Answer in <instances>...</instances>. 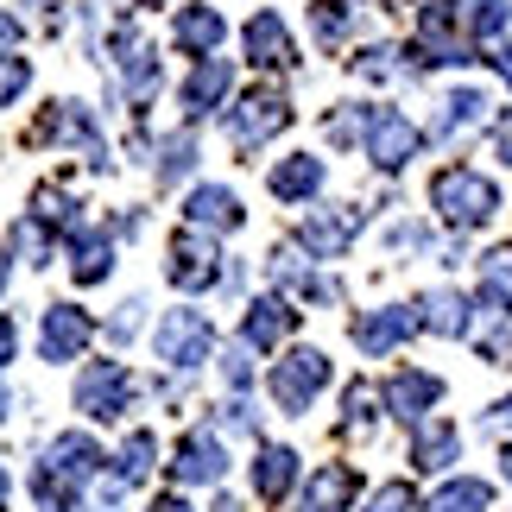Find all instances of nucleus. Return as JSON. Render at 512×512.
<instances>
[{
    "label": "nucleus",
    "instance_id": "obj_5",
    "mask_svg": "<svg viewBox=\"0 0 512 512\" xmlns=\"http://www.w3.org/2000/svg\"><path fill=\"white\" fill-rule=\"evenodd\" d=\"M159 361L177 367V373H190V367H203L209 361V348H215V323L203 317V310H165V323H159Z\"/></svg>",
    "mask_w": 512,
    "mask_h": 512
},
{
    "label": "nucleus",
    "instance_id": "obj_17",
    "mask_svg": "<svg viewBox=\"0 0 512 512\" xmlns=\"http://www.w3.org/2000/svg\"><path fill=\"white\" fill-rule=\"evenodd\" d=\"M184 222L203 234V228H222V234H234L247 222V209H241V196L234 190H222V184H203V190H190V203H184Z\"/></svg>",
    "mask_w": 512,
    "mask_h": 512
},
{
    "label": "nucleus",
    "instance_id": "obj_33",
    "mask_svg": "<svg viewBox=\"0 0 512 512\" xmlns=\"http://www.w3.org/2000/svg\"><path fill=\"white\" fill-rule=\"evenodd\" d=\"M380 392H373L367 380H354L348 386V399H342V411H348V430H354V437H361V430H373V418H380Z\"/></svg>",
    "mask_w": 512,
    "mask_h": 512
},
{
    "label": "nucleus",
    "instance_id": "obj_25",
    "mask_svg": "<svg viewBox=\"0 0 512 512\" xmlns=\"http://www.w3.org/2000/svg\"><path fill=\"white\" fill-rule=\"evenodd\" d=\"M456 456H462V430H456V424H443V418L418 424V437H411V462H418V468L443 475V468L456 462Z\"/></svg>",
    "mask_w": 512,
    "mask_h": 512
},
{
    "label": "nucleus",
    "instance_id": "obj_32",
    "mask_svg": "<svg viewBox=\"0 0 512 512\" xmlns=\"http://www.w3.org/2000/svg\"><path fill=\"white\" fill-rule=\"evenodd\" d=\"M354 7H361V0H317V7H310V26H317L323 45H342V38H348Z\"/></svg>",
    "mask_w": 512,
    "mask_h": 512
},
{
    "label": "nucleus",
    "instance_id": "obj_18",
    "mask_svg": "<svg viewBox=\"0 0 512 512\" xmlns=\"http://www.w3.org/2000/svg\"><path fill=\"white\" fill-rule=\"evenodd\" d=\"M247 57H253L260 70H291V64H298L291 32H285L279 13H253V19H247Z\"/></svg>",
    "mask_w": 512,
    "mask_h": 512
},
{
    "label": "nucleus",
    "instance_id": "obj_40",
    "mask_svg": "<svg viewBox=\"0 0 512 512\" xmlns=\"http://www.w3.org/2000/svg\"><path fill=\"white\" fill-rule=\"evenodd\" d=\"M140 310H146L140 298H127V304H121V310H114V317H108V336L121 342V348L133 342V329H140Z\"/></svg>",
    "mask_w": 512,
    "mask_h": 512
},
{
    "label": "nucleus",
    "instance_id": "obj_1",
    "mask_svg": "<svg viewBox=\"0 0 512 512\" xmlns=\"http://www.w3.org/2000/svg\"><path fill=\"white\" fill-rule=\"evenodd\" d=\"M102 449H95V437H83V430H64L51 449H45V462L32 468V500L45 506V512H76V494L102 475Z\"/></svg>",
    "mask_w": 512,
    "mask_h": 512
},
{
    "label": "nucleus",
    "instance_id": "obj_46",
    "mask_svg": "<svg viewBox=\"0 0 512 512\" xmlns=\"http://www.w3.org/2000/svg\"><path fill=\"white\" fill-rule=\"evenodd\" d=\"M209 512H241V500H228V494H215V506Z\"/></svg>",
    "mask_w": 512,
    "mask_h": 512
},
{
    "label": "nucleus",
    "instance_id": "obj_2",
    "mask_svg": "<svg viewBox=\"0 0 512 512\" xmlns=\"http://www.w3.org/2000/svg\"><path fill=\"white\" fill-rule=\"evenodd\" d=\"M430 209H437L449 228H481V222H494L500 190H494V177H481L475 165H443L430 177Z\"/></svg>",
    "mask_w": 512,
    "mask_h": 512
},
{
    "label": "nucleus",
    "instance_id": "obj_13",
    "mask_svg": "<svg viewBox=\"0 0 512 512\" xmlns=\"http://www.w3.org/2000/svg\"><path fill=\"white\" fill-rule=\"evenodd\" d=\"M222 38H228V19H222V7H177V19H171V45L184 51V57H215L222 51Z\"/></svg>",
    "mask_w": 512,
    "mask_h": 512
},
{
    "label": "nucleus",
    "instance_id": "obj_24",
    "mask_svg": "<svg viewBox=\"0 0 512 512\" xmlns=\"http://www.w3.org/2000/svg\"><path fill=\"white\" fill-rule=\"evenodd\" d=\"M108 260H114V241L102 228H70V279L76 285L108 279Z\"/></svg>",
    "mask_w": 512,
    "mask_h": 512
},
{
    "label": "nucleus",
    "instance_id": "obj_27",
    "mask_svg": "<svg viewBox=\"0 0 512 512\" xmlns=\"http://www.w3.org/2000/svg\"><path fill=\"white\" fill-rule=\"evenodd\" d=\"M152 462H159V443H152V430H127V443L114 449V462H108V475L121 481V487H140L152 475Z\"/></svg>",
    "mask_w": 512,
    "mask_h": 512
},
{
    "label": "nucleus",
    "instance_id": "obj_15",
    "mask_svg": "<svg viewBox=\"0 0 512 512\" xmlns=\"http://www.w3.org/2000/svg\"><path fill=\"white\" fill-rule=\"evenodd\" d=\"M228 89H234V70L222 64V57H203L190 76H184V89H177V102H184V114L196 121V114H215L228 102Z\"/></svg>",
    "mask_w": 512,
    "mask_h": 512
},
{
    "label": "nucleus",
    "instance_id": "obj_30",
    "mask_svg": "<svg viewBox=\"0 0 512 512\" xmlns=\"http://www.w3.org/2000/svg\"><path fill=\"white\" fill-rule=\"evenodd\" d=\"M456 19H462L468 45H487V38H500V26H506V0H456Z\"/></svg>",
    "mask_w": 512,
    "mask_h": 512
},
{
    "label": "nucleus",
    "instance_id": "obj_26",
    "mask_svg": "<svg viewBox=\"0 0 512 512\" xmlns=\"http://www.w3.org/2000/svg\"><path fill=\"white\" fill-rule=\"evenodd\" d=\"M481 310L487 317H512V247L481 253Z\"/></svg>",
    "mask_w": 512,
    "mask_h": 512
},
{
    "label": "nucleus",
    "instance_id": "obj_22",
    "mask_svg": "<svg viewBox=\"0 0 512 512\" xmlns=\"http://www.w3.org/2000/svg\"><path fill=\"white\" fill-rule=\"evenodd\" d=\"M468 317H475L468 298H462V291H449V285L418 298V323L430 329V336H468Z\"/></svg>",
    "mask_w": 512,
    "mask_h": 512
},
{
    "label": "nucleus",
    "instance_id": "obj_31",
    "mask_svg": "<svg viewBox=\"0 0 512 512\" xmlns=\"http://www.w3.org/2000/svg\"><path fill=\"white\" fill-rule=\"evenodd\" d=\"M487 121V95L481 89H456L443 102V114H437V140H456L462 127H481Z\"/></svg>",
    "mask_w": 512,
    "mask_h": 512
},
{
    "label": "nucleus",
    "instance_id": "obj_37",
    "mask_svg": "<svg viewBox=\"0 0 512 512\" xmlns=\"http://www.w3.org/2000/svg\"><path fill=\"white\" fill-rule=\"evenodd\" d=\"M411 506H418L411 481H386V487H373V500H367V512H411Z\"/></svg>",
    "mask_w": 512,
    "mask_h": 512
},
{
    "label": "nucleus",
    "instance_id": "obj_36",
    "mask_svg": "<svg viewBox=\"0 0 512 512\" xmlns=\"http://www.w3.org/2000/svg\"><path fill=\"white\" fill-rule=\"evenodd\" d=\"M367 114H373V108H361V102H348L342 114H329V140H336V146L367 140Z\"/></svg>",
    "mask_w": 512,
    "mask_h": 512
},
{
    "label": "nucleus",
    "instance_id": "obj_38",
    "mask_svg": "<svg viewBox=\"0 0 512 512\" xmlns=\"http://www.w3.org/2000/svg\"><path fill=\"white\" fill-rule=\"evenodd\" d=\"M26 83H32V70H26V57H13V51H7V57H0V102H13V95H19V89H26Z\"/></svg>",
    "mask_w": 512,
    "mask_h": 512
},
{
    "label": "nucleus",
    "instance_id": "obj_34",
    "mask_svg": "<svg viewBox=\"0 0 512 512\" xmlns=\"http://www.w3.org/2000/svg\"><path fill=\"white\" fill-rule=\"evenodd\" d=\"M13 247L26 253L32 266H51V234H45V215H26V222H13Z\"/></svg>",
    "mask_w": 512,
    "mask_h": 512
},
{
    "label": "nucleus",
    "instance_id": "obj_3",
    "mask_svg": "<svg viewBox=\"0 0 512 512\" xmlns=\"http://www.w3.org/2000/svg\"><path fill=\"white\" fill-rule=\"evenodd\" d=\"M266 386H272V405H279V411L304 418L310 399H317V392L329 386V354H323V348H291L285 361H272Z\"/></svg>",
    "mask_w": 512,
    "mask_h": 512
},
{
    "label": "nucleus",
    "instance_id": "obj_6",
    "mask_svg": "<svg viewBox=\"0 0 512 512\" xmlns=\"http://www.w3.org/2000/svg\"><path fill=\"white\" fill-rule=\"evenodd\" d=\"M133 392L140 386H133V373L121 361H95V367H83V380H76V411L95 418V424H114L133 405Z\"/></svg>",
    "mask_w": 512,
    "mask_h": 512
},
{
    "label": "nucleus",
    "instance_id": "obj_44",
    "mask_svg": "<svg viewBox=\"0 0 512 512\" xmlns=\"http://www.w3.org/2000/svg\"><path fill=\"white\" fill-rule=\"evenodd\" d=\"M152 512H196L184 494H159V500H152Z\"/></svg>",
    "mask_w": 512,
    "mask_h": 512
},
{
    "label": "nucleus",
    "instance_id": "obj_4",
    "mask_svg": "<svg viewBox=\"0 0 512 512\" xmlns=\"http://www.w3.org/2000/svg\"><path fill=\"white\" fill-rule=\"evenodd\" d=\"M285 127H291V102L279 89H253V95H241V102L228 108V140L241 152H260L272 133H285Z\"/></svg>",
    "mask_w": 512,
    "mask_h": 512
},
{
    "label": "nucleus",
    "instance_id": "obj_52",
    "mask_svg": "<svg viewBox=\"0 0 512 512\" xmlns=\"http://www.w3.org/2000/svg\"><path fill=\"white\" fill-rule=\"evenodd\" d=\"M0 418H7V399H0Z\"/></svg>",
    "mask_w": 512,
    "mask_h": 512
},
{
    "label": "nucleus",
    "instance_id": "obj_51",
    "mask_svg": "<svg viewBox=\"0 0 512 512\" xmlns=\"http://www.w3.org/2000/svg\"><path fill=\"white\" fill-rule=\"evenodd\" d=\"M32 7H57V0H32Z\"/></svg>",
    "mask_w": 512,
    "mask_h": 512
},
{
    "label": "nucleus",
    "instance_id": "obj_47",
    "mask_svg": "<svg viewBox=\"0 0 512 512\" xmlns=\"http://www.w3.org/2000/svg\"><path fill=\"white\" fill-rule=\"evenodd\" d=\"M7 494H13V481H7V468H0V512H7Z\"/></svg>",
    "mask_w": 512,
    "mask_h": 512
},
{
    "label": "nucleus",
    "instance_id": "obj_49",
    "mask_svg": "<svg viewBox=\"0 0 512 512\" xmlns=\"http://www.w3.org/2000/svg\"><path fill=\"white\" fill-rule=\"evenodd\" d=\"M7 279H13V260H7V253H0V291H7Z\"/></svg>",
    "mask_w": 512,
    "mask_h": 512
},
{
    "label": "nucleus",
    "instance_id": "obj_39",
    "mask_svg": "<svg viewBox=\"0 0 512 512\" xmlns=\"http://www.w3.org/2000/svg\"><path fill=\"white\" fill-rule=\"evenodd\" d=\"M222 380H228L234 392H247V386H253V361H247V342L222 354Z\"/></svg>",
    "mask_w": 512,
    "mask_h": 512
},
{
    "label": "nucleus",
    "instance_id": "obj_50",
    "mask_svg": "<svg viewBox=\"0 0 512 512\" xmlns=\"http://www.w3.org/2000/svg\"><path fill=\"white\" fill-rule=\"evenodd\" d=\"M83 512H121V506H114V500H102V506H83Z\"/></svg>",
    "mask_w": 512,
    "mask_h": 512
},
{
    "label": "nucleus",
    "instance_id": "obj_8",
    "mask_svg": "<svg viewBox=\"0 0 512 512\" xmlns=\"http://www.w3.org/2000/svg\"><path fill=\"white\" fill-rule=\"evenodd\" d=\"M418 146H424V133L411 127L399 108H373L367 114V159L380 171H405L411 159H418Z\"/></svg>",
    "mask_w": 512,
    "mask_h": 512
},
{
    "label": "nucleus",
    "instance_id": "obj_42",
    "mask_svg": "<svg viewBox=\"0 0 512 512\" xmlns=\"http://www.w3.org/2000/svg\"><path fill=\"white\" fill-rule=\"evenodd\" d=\"M19 354V329H13V317H0V367H7Z\"/></svg>",
    "mask_w": 512,
    "mask_h": 512
},
{
    "label": "nucleus",
    "instance_id": "obj_48",
    "mask_svg": "<svg viewBox=\"0 0 512 512\" xmlns=\"http://www.w3.org/2000/svg\"><path fill=\"white\" fill-rule=\"evenodd\" d=\"M500 475H506V481H512V443H506V449H500Z\"/></svg>",
    "mask_w": 512,
    "mask_h": 512
},
{
    "label": "nucleus",
    "instance_id": "obj_43",
    "mask_svg": "<svg viewBox=\"0 0 512 512\" xmlns=\"http://www.w3.org/2000/svg\"><path fill=\"white\" fill-rule=\"evenodd\" d=\"M487 430H512V399H500V405H487V418H481Z\"/></svg>",
    "mask_w": 512,
    "mask_h": 512
},
{
    "label": "nucleus",
    "instance_id": "obj_35",
    "mask_svg": "<svg viewBox=\"0 0 512 512\" xmlns=\"http://www.w3.org/2000/svg\"><path fill=\"white\" fill-rule=\"evenodd\" d=\"M190 165H196V133H177V140L159 146V184H177Z\"/></svg>",
    "mask_w": 512,
    "mask_h": 512
},
{
    "label": "nucleus",
    "instance_id": "obj_9",
    "mask_svg": "<svg viewBox=\"0 0 512 512\" xmlns=\"http://www.w3.org/2000/svg\"><path fill=\"white\" fill-rule=\"evenodd\" d=\"M89 342H95V317H89V310H76V304H51V310H45V336H38V354H45L51 367H70Z\"/></svg>",
    "mask_w": 512,
    "mask_h": 512
},
{
    "label": "nucleus",
    "instance_id": "obj_11",
    "mask_svg": "<svg viewBox=\"0 0 512 512\" xmlns=\"http://www.w3.org/2000/svg\"><path fill=\"white\" fill-rule=\"evenodd\" d=\"M361 228H367V215H361V209H317V215H310V222L298 228V247H304V253H317V260H342Z\"/></svg>",
    "mask_w": 512,
    "mask_h": 512
},
{
    "label": "nucleus",
    "instance_id": "obj_7",
    "mask_svg": "<svg viewBox=\"0 0 512 512\" xmlns=\"http://www.w3.org/2000/svg\"><path fill=\"white\" fill-rule=\"evenodd\" d=\"M165 279H171L177 291H209V285H222V279H228V266H222V247H215V241H203L196 228H184V234L171 241Z\"/></svg>",
    "mask_w": 512,
    "mask_h": 512
},
{
    "label": "nucleus",
    "instance_id": "obj_12",
    "mask_svg": "<svg viewBox=\"0 0 512 512\" xmlns=\"http://www.w3.org/2000/svg\"><path fill=\"white\" fill-rule=\"evenodd\" d=\"M380 399H386V411H392L399 424H424V411L443 399V380H437V373H424V367H399V373L380 386Z\"/></svg>",
    "mask_w": 512,
    "mask_h": 512
},
{
    "label": "nucleus",
    "instance_id": "obj_14",
    "mask_svg": "<svg viewBox=\"0 0 512 512\" xmlns=\"http://www.w3.org/2000/svg\"><path fill=\"white\" fill-rule=\"evenodd\" d=\"M171 475L177 481H222L228 475V443L215 437V430H190L171 456Z\"/></svg>",
    "mask_w": 512,
    "mask_h": 512
},
{
    "label": "nucleus",
    "instance_id": "obj_20",
    "mask_svg": "<svg viewBox=\"0 0 512 512\" xmlns=\"http://www.w3.org/2000/svg\"><path fill=\"white\" fill-rule=\"evenodd\" d=\"M291 487H298V449L285 443H266L260 456H253V494H260L266 506H279Z\"/></svg>",
    "mask_w": 512,
    "mask_h": 512
},
{
    "label": "nucleus",
    "instance_id": "obj_29",
    "mask_svg": "<svg viewBox=\"0 0 512 512\" xmlns=\"http://www.w3.org/2000/svg\"><path fill=\"white\" fill-rule=\"evenodd\" d=\"M45 127H51V133H64V140H76L95 165H102V133H95V121H89V108H83V102H57Z\"/></svg>",
    "mask_w": 512,
    "mask_h": 512
},
{
    "label": "nucleus",
    "instance_id": "obj_10",
    "mask_svg": "<svg viewBox=\"0 0 512 512\" xmlns=\"http://www.w3.org/2000/svg\"><path fill=\"white\" fill-rule=\"evenodd\" d=\"M418 329H424V323H418V304H386V310H367V317L354 323V348L380 361V354L405 348L411 336H418Z\"/></svg>",
    "mask_w": 512,
    "mask_h": 512
},
{
    "label": "nucleus",
    "instance_id": "obj_28",
    "mask_svg": "<svg viewBox=\"0 0 512 512\" xmlns=\"http://www.w3.org/2000/svg\"><path fill=\"white\" fill-rule=\"evenodd\" d=\"M494 506V487L475 481V475H456V481H443L437 494L424 500V512H487Z\"/></svg>",
    "mask_w": 512,
    "mask_h": 512
},
{
    "label": "nucleus",
    "instance_id": "obj_41",
    "mask_svg": "<svg viewBox=\"0 0 512 512\" xmlns=\"http://www.w3.org/2000/svg\"><path fill=\"white\" fill-rule=\"evenodd\" d=\"M494 152H500V159L512 165V108H506L500 121H494Z\"/></svg>",
    "mask_w": 512,
    "mask_h": 512
},
{
    "label": "nucleus",
    "instance_id": "obj_23",
    "mask_svg": "<svg viewBox=\"0 0 512 512\" xmlns=\"http://www.w3.org/2000/svg\"><path fill=\"white\" fill-rule=\"evenodd\" d=\"M114 57H121V76H127V89L146 102V95L159 89V57H152V45H146L140 32H114Z\"/></svg>",
    "mask_w": 512,
    "mask_h": 512
},
{
    "label": "nucleus",
    "instance_id": "obj_19",
    "mask_svg": "<svg viewBox=\"0 0 512 512\" xmlns=\"http://www.w3.org/2000/svg\"><path fill=\"white\" fill-rule=\"evenodd\" d=\"M354 487H361V475H354L348 462H329V468H317V475H310L298 512H348V506H354Z\"/></svg>",
    "mask_w": 512,
    "mask_h": 512
},
{
    "label": "nucleus",
    "instance_id": "obj_45",
    "mask_svg": "<svg viewBox=\"0 0 512 512\" xmlns=\"http://www.w3.org/2000/svg\"><path fill=\"white\" fill-rule=\"evenodd\" d=\"M487 64H494V70H500V76H506V83H512V45H500V51H494V57H487Z\"/></svg>",
    "mask_w": 512,
    "mask_h": 512
},
{
    "label": "nucleus",
    "instance_id": "obj_21",
    "mask_svg": "<svg viewBox=\"0 0 512 512\" xmlns=\"http://www.w3.org/2000/svg\"><path fill=\"white\" fill-rule=\"evenodd\" d=\"M272 196L279 203H310V196L323 190V159H310V152H291V159H279L272 165Z\"/></svg>",
    "mask_w": 512,
    "mask_h": 512
},
{
    "label": "nucleus",
    "instance_id": "obj_16",
    "mask_svg": "<svg viewBox=\"0 0 512 512\" xmlns=\"http://www.w3.org/2000/svg\"><path fill=\"white\" fill-rule=\"evenodd\" d=\"M291 329H298V310H291L279 291H272V298H253V304H247V317H241V342H247V348H279Z\"/></svg>",
    "mask_w": 512,
    "mask_h": 512
},
{
    "label": "nucleus",
    "instance_id": "obj_53",
    "mask_svg": "<svg viewBox=\"0 0 512 512\" xmlns=\"http://www.w3.org/2000/svg\"><path fill=\"white\" fill-rule=\"evenodd\" d=\"M140 7H159V0H140Z\"/></svg>",
    "mask_w": 512,
    "mask_h": 512
}]
</instances>
